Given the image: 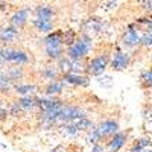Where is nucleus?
I'll use <instances>...</instances> for the list:
<instances>
[{
	"label": "nucleus",
	"mask_w": 152,
	"mask_h": 152,
	"mask_svg": "<svg viewBox=\"0 0 152 152\" xmlns=\"http://www.w3.org/2000/svg\"><path fill=\"white\" fill-rule=\"evenodd\" d=\"M152 145V140L148 137H142V138H137V140L132 143L131 148H135V149H146Z\"/></svg>",
	"instance_id": "24"
},
{
	"label": "nucleus",
	"mask_w": 152,
	"mask_h": 152,
	"mask_svg": "<svg viewBox=\"0 0 152 152\" xmlns=\"http://www.w3.org/2000/svg\"><path fill=\"white\" fill-rule=\"evenodd\" d=\"M76 38H78V35H76L75 31H72V29L64 31V44H66V47L72 46V44L76 41Z\"/></svg>",
	"instance_id": "25"
},
{
	"label": "nucleus",
	"mask_w": 152,
	"mask_h": 152,
	"mask_svg": "<svg viewBox=\"0 0 152 152\" xmlns=\"http://www.w3.org/2000/svg\"><path fill=\"white\" fill-rule=\"evenodd\" d=\"M18 38H20L18 28L12 26V24L5 26V28H0V43H3V44H14Z\"/></svg>",
	"instance_id": "10"
},
{
	"label": "nucleus",
	"mask_w": 152,
	"mask_h": 152,
	"mask_svg": "<svg viewBox=\"0 0 152 152\" xmlns=\"http://www.w3.org/2000/svg\"><path fill=\"white\" fill-rule=\"evenodd\" d=\"M138 84H140L142 88L145 90H149L152 87V69H148V70H143L140 73V78H138Z\"/></svg>",
	"instance_id": "21"
},
{
	"label": "nucleus",
	"mask_w": 152,
	"mask_h": 152,
	"mask_svg": "<svg viewBox=\"0 0 152 152\" xmlns=\"http://www.w3.org/2000/svg\"><path fill=\"white\" fill-rule=\"evenodd\" d=\"M126 140H128V132L117 131L116 134L111 135L108 140H107V149L110 152H119L126 145Z\"/></svg>",
	"instance_id": "8"
},
{
	"label": "nucleus",
	"mask_w": 152,
	"mask_h": 152,
	"mask_svg": "<svg viewBox=\"0 0 152 152\" xmlns=\"http://www.w3.org/2000/svg\"><path fill=\"white\" fill-rule=\"evenodd\" d=\"M34 28L38 32H43V34H49L53 31V20H43V18H34L32 20Z\"/></svg>",
	"instance_id": "15"
},
{
	"label": "nucleus",
	"mask_w": 152,
	"mask_h": 152,
	"mask_svg": "<svg viewBox=\"0 0 152 152\" xmlns=\"http://www.w3.org/2000/svg\"><path fill=\"white\" fill-rule=\"evenodd\" d=\"M140 46L143 47H152V32L151 31H145L140 37Z\"/></svg>",
	"instance_id": "26"
},
{
	"label": "nucleus",
	"mask_w": 152,
	"mask_h": 152,
	"mask_svg": "<svg viewBox=\"0 0 152 152\" xmlns=\"http://www.w3.org/2000/svg\"><path fill=\"white\" fill-rule=\"evenodd\" d=\"M96 129H97L100 138H102V140H107V138H110L111 135H114L119 131V122L113 120V119L104 120L99 125H96Z\"/></svg>",
	"instance_id": "7"
},
{
	"label": "nucleus",
	"mask_w": 152,
	"mask_h": 152,
	"mask_svg": "<svg viewBox=\"0 0 152 152\" xmlns=\"http://www.w3.org/2000/svg\"><path fill=\"white\" fill-rule=\"evenodd\" d=\"M9 116V105H3V102H0V122L6 120V117Z\"/></svg>",
	"instance_id": "27"
},
{
	"label": "nucleus",
	"mask_w": 152,
	"mask_h": 152,
	"mask_svg": "<svg viewBox=\"0 0 152 152\" xmlns=\"http://www.w3.org/2000/svg\"><path fill=\"white\" fill-rule=\"evenodd\" d=\"M43 44H44V49L66 46V44H64V32H62V31H58V32H49L47 37L43 40Z\"/></svg>",
	"instance_id": "11"
},
{
	"label": "nucleus",
	"mask_w": 152,
	"mask_h": 152,
	"mask_svg": "<svg viewBox=\"0 0 152 152\" xmlns=\"http://www.w3.org/2000/svg\"><path fill=\"white\" fill-rule=\"evenodd\" d=\"M3 62H5V59H3V49L0 47V66H2Z\"/></svg>",
	"instance_id": "30"
},
{
	"label": "nucleus",
	"mask_w": 152,
	"mask_h": 152,
	"mask_svg": "<svg viewBox=\"0 0 152 152\" xmlns=\"http://www.w3.org/2000/svg\"><path fill=\"white\" fill-rule=\"evenodd\" d=\"M140 34L137 32V23L129 24L128 29L125 31L123 37H122V46L125 49H134L140 44Z\"/></svg>",
	"instance_id": "5"
},
{
	"label": "nucleus",
	"mask_w": 152,
	"mask_h": 152,
	"mask_svg": "<svg viewBox=\"0 0 152 152\" xmlns=\"http://www.w3.org/2000/svg\"><path fill=\"white\" fill-rule=\"evenodd\" d=\"M91 47H93V40L91 37H88L87 34H82L81 37L76 38V41L67 47V55L72 59H78L82 61L87 58V55L91 52Z\"/></svg>",
	"instance_id": "1"
},
{
	"label": "nucleus",
	"mask_w": 152,
	"mask_h": 152,
	"mask_svg": "<svg viewBox=\"0 0 152 152\" xmlns=\"http://www.w3.org/2000/svg\"><path fill=\"white\" fill-rule=\"evenodd\" d=\"M29 21V9L28 8H23V9H18L17 12H14L9 20V23L12 24V26H15L18 29H23L24 26L28 24Z\"/></svg>",
	"instance_id": "12"
},
{
	"label": "nucleus",
	"mask_w": 152,
	"mask_h": 152,
	"mask_svg": "<svg viewBox=\"0 0 152 152\" xmlns=\"http://www.w3.org/2000/svg\"><path fill=\"white\" fill-rule=\"evenodd\" d=\"M142 5H143V9L152 12V0H142Z\"/></svg>",
	"instance_id": "29"
},
{
	"label": "nucleus",
	"mask_w": 152,
	"mask_h": 152,
	"mask_svg": "<svg viewBox=\"0 0 152 152\" xmlns=\"http://www.w3.org/2000/svg\"><path fill=\"white\" fill-rule=\"evenodd\" d=\"M108 64H110V55L100 53L88 61V64L85 66V73L88 76H100L108 67Z\"/></svg>",
	"instance_id": "2"
},
{
	"label": "nucleus",
	"mask_w": 152,
	"mask_h": 152,
	"mask_svg": "<svg viewBox=\"0 0 152 152\" xmlns=\"http://www.w3.org/2000/svg\"><path fill=\"white\" fill-rule=\"evenodd\" d=\"M129 62H131L129 55L126 52H123L120 47H117L116 50H114L113 58H111V69L114 72H123L126 67L129 66Z\"/></svg>",
	"instance_id": "6"
},
{
	"label": "nucleus",
	"mask_w": 152,
	"mask_h": 152,
	"mask_svg": "<svg viewBox=\"0 0 152 152\" xmlns=\"http://www.w3.org/2000/svg\"><path fill=\"white\" fill-rule=\"evenodd\" d=\"M90 152H110L108 149H105V146H102L100 143H96L91 146V151Z\"/></svg>",
	"instance_id": "28"
},
{
	"label": "nucleus",
	"mask_w": 152,
	"mask_h": 152,
	"mask_svg": "<svg viewBox=\"0 0 152 152\" xmlns=\"http://www.w3.org/2000/svg\"><path fill=\"white\" fill-rule=\"evenodd\" d=\"M59 131H61V134L64 135V137H76L81 131H79V128L76 126V123L75 122H69V123H61V126H59Z\"/></svg>",
	"instance_id": "20"
},
{
	"label": "nucleus",
	"mask_w": 152,
	"mask_h": 152,
	"mask_svg": "<svg viewBox=\"0 0 152 152\" xmlns=\"http://www.w3.org/2000/svg\"><path fill=\"white\" fill-rule=\"evenodd\" d=\"M82 117H87L85 111L78 107V105H66L61 108L59 113V123H69V122H76Z\"/></svg>",
	"instance_id": "4"
},
{
	"label": "nucleus",
	"mask_w": 152,
	"mask_h": 152,
	"mask_svg": "<svg viewBox=\"0 0 152 152\" xmlns=\"http://www.w3.org/2000/svg\"><path fill=\"white\" fill-rule=\"evenodd\" d=\"M85 142H87V143H90L91 146L96 145V143H100V142H102V138H100V135H99V132H97V129H96V126H93L90 131H87Z\"/></svg>",
	"instance_id": "22"
},
{
	"label": "nucleus",
	"mask_w": 152,
	"mask_h": 152,
	"mask_svg": "<svg viewBox=\"0 0 152 152\" xmlns=\"http://www.w3.org/2000/svg\"><path fill=\"white\" fill-rule=\"evenodd\" d=\"M11 91H14V82L6 72H0V94H9Z\"/></svg>",
	"instance_id": "17"
},
{
	"label": "nucleus",
	"mask_w": 152,
	"mask_h": 152,
	"mask_svg": "<svg viewBox=\"0 0 152 152\" xmlns=\"http://www.w3.org/2000/svg\"><path fill=\"white\" fill-rule=\"evenodd\" d=\"M61 79L69 85H76V87H88V84H90L88 75L82 73H62Z\"/></svg>",
	"instance_id": "9"
},
{
	"label": "nucleus",
	"mask_w": 152,
	"mask_h": 152,
	"mask_svg": "<svg viewBox=\"0 0 152 152\" xmlns=\"http://www.w3.org/2000/svg\"><path fill=\"white\" fill-rule=\"evenodd\" d=\"M3 59L8 64H15V66H28L31 62V56L28 52L20 49H12V47L3 49Z\"/></svg>",
	"instance_id": "3"
},
{
	"label": "nucleus",
	"mask_w": 152,
	"mask_h": 152,
	"mask_svg": "<svg viewBox=\"0 0 152 152\" xmlns=\"http://www.w3.org/2000/svg\"><path fill=\"white\" fill-rule=\"evenodd\" d=\"M66 85L67 84L62 81L61 78L55 79V81H49L47 85L44 87V94L46 96H58V94H61L62 91H64Z\"/></svg>",
	"instance_id": "13"
},
{
	"label": "nucleus",
	"mask_w": 152,
	"mask_h": 152,
	"mask_svg": "<svg viewBox=\"0 0 152 152\" xmlns=\"http://www.w3.org/2000/svg\"><path fill=\"white\" fill-rule=\"evenodd\" d=\"M35 91H37L35 84H21V82L14 84V93L18 96H31Z\"/></svg>",
	"instance_id": "18"
},
{
	"label": "nucleus",
	"mask_w": 152,
	"mask_h": 152,
	"mask_svg": "<svg viewBox=\"0 0 152 152\" xmlns=\"http://www.w3.org/2000/svg\"><path fill=\"white\" fill-rule=\"evenodd\" d=\"M140 152H152V151H151V149H149V148H146V149H142V151H140Z\"/></svg>",
	"instance_id": "32"
},
{
	"label": "nucleus",
	"mask_w": 152,
	"mask_h": 152,
	"mask_svg": "<svg viewBox=\"0 0 152 152\" xmlns=\"http://www.w3.org/2000/svg\"><path fill=\"white\" fill-rule=\"evenodd\" d=\"M76 123V126L79 128V131L81 132H87V131H90L91 128H93V122L90 120V119H87V117H82V119H79V120H76L75 122Z\"/></svg>",
	"instance_id": "23"
},
{
	"label": "nucleus",
	"mask_w": 152,
	"mask_h": 152,
	"mask_svg": "<svg viewBox=\"0 0 152 152\" xmlns=\"http://www.w3.org/2000/svg\"><path fill=\"white\" fill-rule=\"evenodd\" d=\"M151 59H152V56H151Z\"/></svg>",
	"instance_id": "33"
},
{
	"label": "nucleus",
	"mask_w": 152,
	"mask_h": 152,
	"mask_svg": "<svg viewBox=\"0 0 152 152\" xmlns=\"http://www.w3.org/2000/svg\"><path fill=\"white\" fill-rule=\"evenodd\" d=\"M35 17L37 18H43V20H53L55 11L49 5H38L35 8Z\"/></svg>",
	"instance_id": "19"
},
{
	"label": "nucleus",
	"mask_w": 152,
	"mask_h": 152,
	"mask_svg": "<svg viewBox=\"0 0 152 152\" xmlns=\"http://www.w3.org/2000/svg\"><path fill=\"white\" fill-rule=\"evenodd\" d=\"M24 66H15V64H11V67H8L5 72L8 73V76L11 78V81L14 82V84H17L18 81H21V79H24V69H23Z\"/></svg>",
	"instance_id": "14"
},
{
	"label": "nucleus",
	"mask_w": 152,
	"mask_h": 152,
	"mask_svg": "<svg viewBox=\"0 0 152 152\" xmlns=\"http://www.w3.org/2000/svg\"><path fill=\"white\" fill-rule=\"evenodd\" d=\"M50 152H62V146H58V148H55V149H52Z\"/></svg>",
	"instance_id": "31"
},
{
	"label": "nucleus",
	"mask_w": 152,
	"mask_h": 152,
	"mask_svg": "<svg viewBox=\"0 0 152 152\" xmlns=\"http://www.w3.org/2000/svg\"><path fill=\"white\" fill-rule=\"evenodd\" d=\"M61 70L58 66H46L41 69V76L43 79H47V81H55V79H59L61 78Z\"/></svg>",
	"instance_id": "16"
}]
</instances>
